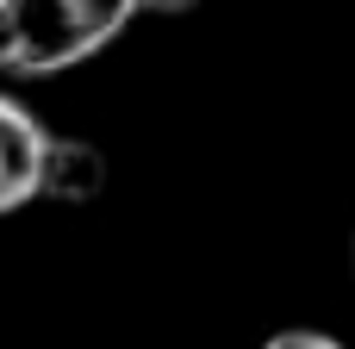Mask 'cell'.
Returning a JSON list of instances; mask_svg holds the SVG:
<instances>
[{"label":"cell","mask_w":355,"mask_h":349,"mask_svg":"<svg viewBox=\"0 0 355 349\" xmlns=\"http://www.w3.org/2000/svg\"><path fill=\"white\" fill-rule=\"evenodd\" d=\"M44 144H50V125H44L25 100L0 94V219H12V212L37 206Z\"/></svg>","instance_id":"obj_2"},{"label":"cell","mask_w":355,"mask_h":349,"mask_svg":"<svg viewBox=\"0 0 355 349\" xmlns=\"http://www.w3.org/2000/svg\"><path fill=\"white\" fill-rule=\"evenodd\" d=\"M137 0H0V75L50 81L125 37Z\"/></svg>","instance_id":"obj_1"},{"label":"cell","mask_w":355,"mask_h":349,"mask_svg":"<svg viewBox=\"0 0 355 349\" xmlns=\"http://www.w3.org/2000/svg\"><path fill=\"white\" fill-rule=\"evenodd\" d=\"M200 0H137V19L144 12H156V19H181V12H193Z\"/></svg>","instance_id":"obj_5"},{"label":"cell","mask_w":355,"mask_h":349,"mask_svg":"<svg viewBox=\"0 0 355 349\" xmlns=\"http://www.w3.org/2000/svg\"><path fill=\"white\" fill-rule=\"evenodd\" d=\"M349 275H355V244H349Z\"/></svg>","instance_id":"obj_6"},{"label":"cell","mask_w":355,"mask_h":349,"mask_svg":"<svg viewBox=\"0 0 355 349\" xmlns=\"http://www.w3.org/2000/svg\"><path fill=\"white\" fill-rule=\"evenodd\" d=\"M262 349H349V343L331 337V331H312V325H287V331L262 337Z\"/></svg>","instance_id":"obj_4"},{"label":"cell","mask_w":355,"mask_h":349,"mask_svg":"<svg viewBox=\"0 0 355 349\" xmlns=\"http://www.w3.org/2000/svg\"><path fill=\"white\" fill-rule=\"evenodd\" d=\"M100 187H106V156H100L87 137H62V131H50V144H44V169H37V200L87 206V200H100Z\"/></svg>","instance_id":"obj_3"}]
</instances>
